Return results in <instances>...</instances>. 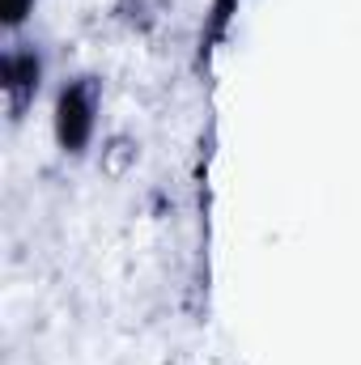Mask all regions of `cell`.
Wrapping results in <instances>:
<instances>
[{"label":"cell","instance_id":"6da1fadb","mask_svg":"<svg viewBox=\"0 0 361 365\" xmlns=\"http://www.w3.org/2000/svg\"><path fill=\"white\" fill-rule=\"evenodd\" d=\"M93 132V93L86 81L68 86L60 93V106H56V136L64 149H81L86 136Z\"/></svg>","mask_w":361,"mask_h":365},{"label":"cell","instance_id":"3957f363","mask_svg":"<svg viewBox=\"0 0 361 365\" xmlns=\"http://www.w3.org/2000/svg\"><path fill=\"white\" fill-rule=\"evenodd\" d=\"M30 4H34V0H4V21H9V26H17V21L30 13Z\"/></svg>","mask_w":361,"mask_h":365},{"label":"cell","instance_id":"7a4b0ae2","mask_svg":"<svg viewBox=\"0 0 361 365\" xmlns=\"http://www.w3.org/2000/svg\"><path fill=\"white\" fill-rule=\"evenodd\" d=\"M4 90H9V106L21 110L26 98L39 90V60L34 51H9L4 60Z\"/></svg>","mask_w":361,"mask_h":365}]
</instances>
